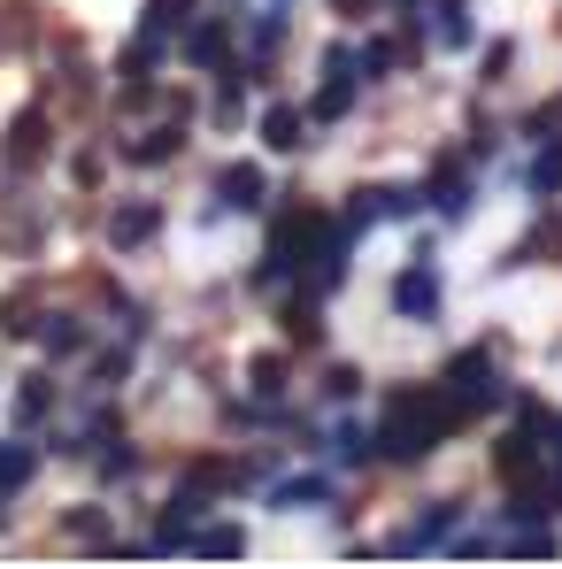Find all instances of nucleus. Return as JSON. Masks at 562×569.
Returning <instances> with one entry per match:
<instances>
[{
	"label": "nucleus",
	"mask_w": 562,
	"mask_h": 569,
	"mask_svg": "<svg viewBox=\"0 0 562 569\" xmlns=\"http://www.w3.org/2000/svg\"><path fill=\"white\" fill-rule=\"evenodd\" d=\"M393 308H401V316H416V323H424V316L440 308V270H432L424 254H416V262L401 270V284H393Z\"/></svg>",
	"instance_id": "nucleus-2"
},
{
	"label": "nucleus",
	"mask_w": 562,
	"mask_h": 569,
	"mask_svg": "<svg viewBox=\"0 0 562 569\" xmlns=\"http://www.w3.org/2000/svg\"><path fill=\"white\" fill-rule=\"evenodd\" d=\"M332 8H339V16H363V8H371V0H332Z\"/></svg>",
	"instance_id": "nucleus-20"
},
{
	"label": "nucleus",
	"mask_w": 562,
	"mask_h": 569,
	"mask_svg": "<svg viewBox=\"0 0 562 569\" xmlns=\"http://www.w3.org/2000/svg\"><path fill=\"white\" fill-rule=\"evenodd\" d=\"M155 223H162V216H155L147 200H139V208H116V223H108V239H116V247H139V239H155Z\"/></svg>",
	"instance_id": "nucleus-5"
},
{
	"label": "nucleus",
	"mask_w": 562,
	"mask_h": 569,
	"mask_svg": "<svg viewBox=\"0 0 562 569\" xmlns=\"http://www.w3.org/2000/svg\"><path fill=\"white\" fill-rule=\"evenodd\" d=\"M186 54L193 62H224V23H200V31L186 39Z\"/></svg>",
	"instance_id": "nucleus-10"
},
{
	"label": "nucleus",
	"mask_w": 562,
	"mask_h": 569,
	"mask_svg": "<svg viewBox=\"0 0 562 569\" xmlns=\"http://www.w3.org/2000/svg\"><path fill=\"white\" fill-rule=\"evenodd\" d=\"M39 339H47V355H78V347H86V331H78V323H47Z\"/></svg>",
	"instance_id": "nucleus-13"
},
{
	"label": "nucleus",
	"mask_w": 562,
	"mask_h": 569,
	"mask_svg": "<svg viewBox=\"0 0 562 569\" xmlns=\"http://www.w3.org/2000/svg\"><path fill=\"white\" fill-rule=\"evenodd\" d=\"M355 108V54H332L324 62V86H316V116L332 123V116H347Z\"/></svg>",
	"instance_id": "nucleus-3"
},
{
	"label": "nucleus",
	"mask_w": 562,
	"mask_h": 569,
	"mask_svg": "<svg viewBox=\"0 0 562 569\" xmlns=\"http://www.w3.org/2000/svg\"><path fill=\"white\" fill-rule=\"evenodd\" d=\"M285 331L308 347V339H316V308H308V300H293V308H285Z\"/></svg>",
	"instance_id": "nucleus-14"
},
{
	"label": "nucleus",
	"mask_w": 562,
	"mask_h": 569,
	"mask_svg": "<svg viewBox=\"0 0 562 569\" xmlns=\"http://www.w3.org/2000/svg\"><path fill=\"white\" fill-rule=\"evenodd\" d=\"M532 186H540V192H555V186H562V139L548 147V154H540V170H532Z\"/></svg>",
	"instance_id": "nucleus-16"
},
{
	"label": "nucleus",
	"mask_w": 562,
	"mask_h": 569,
	"mask_svg": "<svg viewBox=\"0 0 562 569\" xmlns=\"http://www.w3.org/2000/svg\"><path fill=\"white\" fill-rule=\"evenodd\" d=\"M285 385V362H255V392H278Z\"/></svg>",
	"instance_id": "nucleus-19"
},
{
	"label": "nucleus",
	"mask_w": 562,
	"mask_h": 569,
	"mask_svg": "<svg viewBox=\"0 0 562 569\" xmlns=\"http://www.w3.org/2000/svg\"><path fill=\"white\" fill-rule=\"evenodd\" d=\"M300 131H308V123H300V108H270V116H263V139H270L278 154H293V147H308Z\"/></svg>",
	"instance_id": "nucleus-6"
},
{
	"label": "nucleus",
	"mask_w": 562,
	"mask_h": 569,
	"mask_svg": "<svg viewBox=\"0 0 562 569\" xmlns=\"http://www.w3.org/2000/svg\"><path fill=\"white\" fill-rule=\"evenodd\" d=\"M16 408H23V423H39V416H47V378L23 385V400H16Z\"/></svg>",
	"instance_id": "nucleus-18"
},
{
	"label": "nucleus",
	"mask_w": 562,
	"mask_h": 569,
	"mask_svg": "<svg viewBox=\"0 0 562 569\" xmlns=\"http://www.w3.org/2000/svg\"><path fill=\"white\" fill-rule=\"evenodd\" d=\"M239 547H247V539H239L231 523H216V531H200V555H239Z\"/></svg>",
	"instance_id": "nucleus-15"
},
{
	"label": "nucleus",
	"mask_w": 562,
	"mask_h": 569,
	"mask_svg": "<svg viewBox=\"0 0 562 569\" xmlns=\"http://www.w3.org/2000/svg\"><path fill=\"white\" fill-rule=\"evenodd\" d=\"M509 62H516V47H509V39H501V47H485V86H501V78H509Z\"/></svg>",
	"instance_id": "nucleus-17"
},
{
	"label": "nucleus",
	"mask_w": 562,
	"mask_h": 569,
	"mask_svg": "<svg viewBox=\"0 0 562 569\" xmlns=\"http://www.w3.org/2000/svg\"><path fill=\"white\" fill-rule=\"evenodd\" d=\"M216 192H224V208H263V170H255V162H231V170L216 178Z\"/></svg>",
	"instance_id": "nucleus-4"
},
{
	"label": "nucleus",
	"mask_w": 562,
	"mask_h": 569,
	"mask_svg": "<svg viewBox=\"0 0 562 569\" xmlns=\"http://www.w3.org/2000/svg\"><path fill=\"white\" fill-rule=\"evenodd\" d=\"M493 477H501V485H509V492H516V485H532V477H540V431H532V423H524V431H509V439H501V447H493Z\"/></svg>",
	"instance_id": "nucleus-1"
},
{
	"label": "nucleus",
	"mask_w": 562,
	"mask_h": 569,
	"mask_svg": "<svg viewBox=\"0 0 562 569\" xmlns=\"http://www.w3.org/2000/svg\"><path fill=\"white\" fill-rule=\"evenodd\" d=\"M432 31H440L447 47H470V16H463V0H440V8H432Z\"/></svg>",
	"instance_id": "nucleus-8"
},
{
	"label": "nucleus",
	"mask_w": 562,
	"mask_h": 569,
	"mask_svg": "<svg viewBox=\"0 0 562 569\" xmlns=\"http://www.w3.org/2000/svg\"><path fill=\"white\" fill-rule=\"evenodd\" d=\"M178 139H186V131H178V123H162V131H147L131 154H139V162H170V154H178Z\"/></svg>",
	"instance_id": "nucleus-9"
},
{
	"label": "nucleus",
	"mask_w": 562,
	"mask_h": 569,
	"mask_svg": "<svg viewBox=\"0 0 562 569\" xmlns=\"http://www.w3.org/2000/svg\"><path fill=\"white\" fill-rule=\"evenodd\" d=\"M432 208H440V216H470V186L455 178V170H447V162H440V186H432Z\"/></svg>",
	"instance_id": "nucleus-7"
},
{
	"label": "nucleus",
	"mask_w": 562,
	"mask_h": 569,
	"mask_svg": "<svg viewBox=\"0 0 562 569\" xmlns=\"http://www.w3.org/2000/svg\"><path fill=\"white\" fill-rule=\"evenodd\" d=\"M39 131H47V123H39V116H23V123H16V139H8V154H16V162H31V154H39Z\"/></svg>",
	"instance_id": "nucleus-12"
},
{
	"label": "nucleus",
	"mask_w": 562,
	"mask_h": 569,
	"mask_svg": "<svg viewBox=\"0 0 562 569\" xmlns=\"http://www.w3.org/2000/svg\"><path fill=\"white\" fill-rule=\"evenodd\" d=\"M31 477V447H0V492H16Z\"/></svg>",
	"instance_id": "nucleus-11"
}]
</instances>
